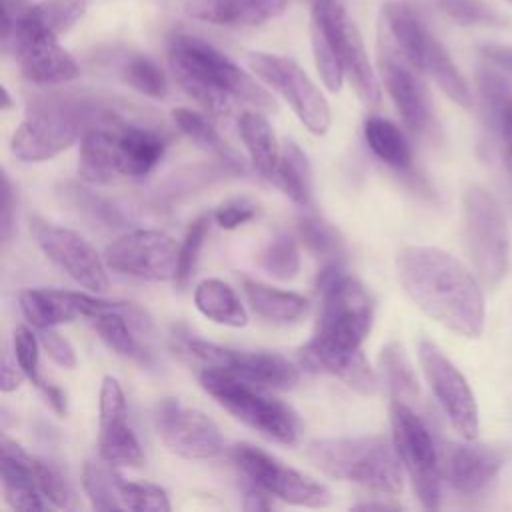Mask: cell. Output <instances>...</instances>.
Here are the masks:
<instances>
[{"instance_id": "7", "label": "cell", "mask_w": 512, "mask_h": 512, "mask_svg": "<svg viewBox=\"0 0 512 512\" xmlns=\"http://www.w3.org/2000/svg\"><path fill=\"white\" fill-rule=\"evenodd\" d=\"M200 386L236 420L268 440L296 446L304 426L296 410L272 396L264 386L246 382L216 368H200Z\"/></svg>"}, {"instance_id": "2", "label": "cell", "mask_w": 512, "mask_h": 512, "mask_svg": "<svg viewBox=\"0 0 512 512\" xmlns=\"http://www.w3.org/2000/svg\"><path fill=\"white\" fill-rule=\"evenodd\" d=\"M396 274L426 316L466 338L482 334L484 294L478 278L456 256L436 246H404L396 256Z\"/></svg>"}, {"instance_id": "26", "label": "cell", "mask_w": 512, "mask_h": 512, "mask_svg": "<svg viewBox=\"0 0 512 512\" xmlns=\"http://www.w3.org/2000/svg\"><path fill=\"white\" fill-rule=\"evenodd\" d=\"M242 288L254 314L270 322H280V324L296 322L302 316H306L310 308L308 298H304L302 294L278 290L274 286H268L256 280L244 278Z\"/></svg>"}, {"instance_id": "50", "label": "cell", "mask_w": 512, "mask_h": 512, "mask_svg": "<svg viewBox=\"0 0 512 512\" xmlns=\"http://www.w3.org/2000/svg\"><path fill=\"white\" fill-rule=\"evenodd\" d=\"M274 496H270L266 490H262L260 486L252 484L248 486V490L244 492V502L242 508L244 510H272L274 508Z\"/></svg>"}, {"instance_id": "16", "label": "cell", "mask_w": 512, "mask_h": 512, "mask_svg": "<svg viewBox=\"0 0 512 512\" xmlns=\"http://www.w3.org/2000/svg\"><path fill=\"white\" fill-rule=\"evenodd\" d=\"M30 234L42 254L68 274L76 284L92 292L108 290L106 262L78 232L56 226L40 216L30 218Z\"/></svg>"}, {"instance_id": "27", "label": "cell", "mask_w": 512, "mask_h": 512, "mask_svg": "<svg viewBox=\"0 0 512 512\" xmlns=\"http://www.w3.org/2000/svg\"><path fill=\"white\" fill-rule=\"evenodd\" d=\"M238 132L248 150L252 168L266 180L272 182L278 160L280 146L276 142L270 122L260 112H242L238 118Z\"/></svg>"}, {"instance_id": "37", "label": "cell", "mask_w": 512, "mask_h": 512, "mask_svg": "<svg viewBox=\"0 0 512 512\" xmlns=\"http://www.w3.org/2000/svg\"><path fill=\"white\" fill-rule=\"evenodd\" d=\"M114 492L120 504V510H136V512H168L170 502L166 492L148 482H132L122 478L118 472L114 476Z\"/></svg>"}, {"instance_id": "1", "label": "cell", "mask_w": 512, "mask_h": 512, "mask_svg": "<svg viewBox=\"0 0 512 512\" xmlns=\"http://www.w3.org/2000/svg\"><path fill=\"white\" fill-rule=\"evenodd\" d=\"M322 304L312 338L298 348V364L312 374H330L362 396L378 390L362 342L374 320V300L368 288L344 274L320 292Z\"/></svg>"}, {"instance_id": "22", "label": "cell", "mask_w": 512, "mask_h": 512, "mask_svg": "<svg viewBox=\"0 0 512 512\" xmlns=\"http://www.w3.org/2000/svg\"><path fill=\"white\" fill-rule=\"evenodd\" d=\"M100 460L112 466L142 468L144 450L128 424V408L122 386L116 378L104 376L100 386Z\"/></svg>"}, {"instance_id": "20", "label": "cell", "mask_w": 512, "mask_h": 512, "mask_svg": "<svg viewBox=\"0 0 512 512\" xmlns=\"http://www.w3.org/2000/svg\"><path fill=\"white\" fill-rule=\"evenodd\" d=\"M508 456L510 448L502 442L464 438L438 444L442 482L460 494L482 490L504 468Z\"/></svg>"}, {"instance_id": "38", "label": "cell", "mask_w": 512, "mask_h": 512, "mask_svg": "<svg viewBox=\"0 0 512 512\" xmlns=\"http://www.w3.org/2000/svg\"><path fill=\"white\" fill-rule=\"evenodd\" d=\"M28 464L42 496L48 500L50 506L64 508V510L76 508L74 490L58 466L42 458H36L32 454H28Z\"/></svg>"}, {"instance_id": "4", "label": "cell", "mask_w": 512, "mask_h": 512, "mask_svg": "<svg viewBox=\"0 0 512 512\" xmlns=\"http://www.w3.org/2000/svg\"><path fill=\"white\" fill-rule=\"evenodd\" d=\"M168 62L176 82L214 118H226L234 100L274 110L276 102L262 84L210 42L192 34L168 40Z\"/></svg>"}, {"instance_id": "15", "label": "cell", "mask_w": 512, "mask_h": 512, "mask_svg": "<svg viewBox=\"0 0 512 512\" xmlns=\"http://www.w3.org/2000/svg\"><path fill=\"white\" fill-rule=\"evenodd\" d=\"M180 244L160 230H130L112 240L104 250L110 270L150 280L168 282L178 276Z\"/></svg>"}, {"instance_id": "48", "label": "cell", "mask_w": 512, "mask_h": 512, "mask_svg": "<svg viewBox=\"0 0 512 512\" xmlns=\"http://www.w3.org/2000/svg\"><path fill=\"white\" fill-rule=\"evenodd\" d=\"M36 388L42 392L44 400L50 404V408H52L60 418H64V416L68 414L66 392H64L60 386H56V384H52V382H48V380L42 378V380L36 384Z\"/></svg>"}, {"instance_id": "41", "label": "cell", "mask_w": 512, "mask_h": 512, "mask_svg": "<svg viewBox=\"0 0 512 512\" xmlns=\"http://www.w3.org/2000/svg\"><path fill=\"white\" fill-rule=\"evenodd\" d=\"M208 228H210V216L208 214H200L196 216L186 232H184V238L180 242V258H178V276H176V284L180 288H184L188 284V280L192 278L194 274V268H196V262H198V254H200V248L204 244V238L208 234Z\"/></svg>"}, {"instance_id": "28", "label": "cell", "mask_w": 512, "mask_h": 512, "mask_svg": "<svg viewBox=\"0 0 512 512\" xmlns=\"http://www.w3.org/2000/svg\"><path fill=\"white\" fill-rule=\"evenodd\" d=\"M272 182L302 210L312 208L314 188H312V168L306 154L296 142H286L280 150V160Z\"/></svg>"}, {"instance_id": "23", "label": "cell", "mask_w": 512, "mask_h": 512, "mask_svg": "<svg viewBox=\"0 0 512 512\" xmlns=\"http://www.w3.org/2000/svg\"><path fill=\"white\" fill-rule=\"evenodd\" d=\"M286 8V0H190L186 14L216 26H260Z\"/></svg>"}, {"instance_id": "46", "label": "cell", "mask_w": 512, "mask_h": 512, "mask_svg": "<svg viewBox=\"0 0 512 512\" xmlns=\"http://www.w3.org/2000/svg\"><path fill=\"white\" fill-rule=\"evenodd\" d=\"M500 130V138H502V158H504V166L508 172V178L512 182V96L504 102V106L500 108L496 122H494Z\"/></svg>"}, {"instance_id": "12", "label": "cell", "mask_w": 512, "mask_h": 512, "mask_svg": "<svg viewBox=\"0 0 512 512\" xmlns=\"http://www.w3.org/2000/svg\"><path fill=\"white\" fill-rule=\"evenodd\" d=\"M2 46L16 60L22 76L36 86H60L80 74L76 60L58 44V36L30 24L22 14L2 34Z\"/></svg>"}, {"instance_id": "6", "label": "cell", "mask_w": 512, "mask_h": 512, "mask_svg": "<svg viewBox=\"0 0 512 512\" xmlns=\"http://www.w3.org/2000/svg\"><path fill=\"white\" fill-rule=\"evenodd\" d=\"M306 458L326 476L354 482L382 494L402 492V462L384 436L320 438L306 446Z\"/></svg>"}, {"instance_id": "29", "label": "cell", "mask_w": 512, "mask_h": 512, "mask_svg": "<svg viewBox=\"0 0 512 512\" xmlns=\"http://www.w3.org/2000/svg\"><path fill=\"white\" fill-rule=\"evenodd\" d=\"M196 308L212 322L240 328L248 324V312L234 288L218 278L202 280L194 290Z\"/></svg>"}, {"instance_id": "31", "label": "cell", "mask_w": 512, "mask_h": 512, "mask_svg": "<svg viewBox=\"0 0 512 512\" xmlns=\"http://www.w3.org/2000/svg\"><path fill=\"white\" fill-rule=\"evenodd\" d=\"M172 120L176 128L188 136L198 148L214 154L218 160H222L230 168H242V158L222 140L218 130L212 126V122L190 108H176L172 110Z\"/></svg>"}, {"instance_id": "18", "label": "cell", "mask_w": 512, "mask_h": 512, "mask_svg": "<svg viewBox=\"0 0 512 512\" xmlns=\"http://www.w3.org/2000/svg\"><path fill=\"white\" fill-rule=\"evenodd\" d=\"M154 430L170 452L188 460H208L224 452V438L214 420L176 398L158 402Z\"/></svg>"}, {"instance_id": "35", "label": "cell", "mask_w": 512, "mask_h": 512, "mask_svg": "<svg viewBox=\"0 0 512 512\" xmlns=\"http://www.w3.org/2000/svg\"><path fill=\"white\" fill-rule=\"evenodd\" d=\"M296 230L298 238L310 252L328 258H340L344 254V236L322 216L314 212L302 214L296 220Z\"/></svg>"}, {"instance_id": "53", "label": "cell", "mask_w": 512, "mask_h": 512, "mask_svg": "<svg viewBox=\"0 0 512 512\" xmlns=\"http://www.w3.org/2000/svg\"><path fill=\"white\" fill-rule=\"evenodd\" d=\"M2 98H4V104H2V110H8L10 108V94H8V90L6 88H2Z\"/></svg>"}, {"instance_id": "52", "label": "cell", "mask_w": 512, "mask_h": 512, "mask_svg": "<svg viewBox=\"0 0 512 512\" xmlns=\"http://www.w3.org/2000/svg\"><path fill=\"white\" fill-rule=\"evenodd\" d=\"M354 508H358V510H390V508H398V506L390 504V502H360Z\"/></svg>"}, {"instance_id": "49", "label": "cell", "mask_w": 512, "mask_h": 512, "mask_svg": "<svg viewBox=\"0 0 512 512\" xmlns=\"http://www.w3.org/2000/svg\"><path fill=\"white\" fill-rule=\"evenodd\" d=\"M482 54L488 62H492L498 70L512 78V46H484Z\"/></svg>"}, {"instance_id": "30", "label": "cell", "mask_w": 512, "mask_h": 512, "mask_svg": "<svg viewBox=\"0 0 512 512\" xmlns=\"http://www.w3.org/2000/svg\"><path fill=\"white\" fill-rule=\"evenodd\" d=\"M364 138L372 154L386 166L408 172L412 168V148L404 132L382 116H368L364 120Z\"/></svg>"}, {"instance_id": "21", "label": "cell", "mask_w": 512, "mask_h": 512, "mask_svg": "<svg viewBox=\"0 0 512 512\" xmlns=\"http://www.w3.org/2000/svg\"><path fill=\"white\" fill-rule=\"evenodd\" d=\"M312 12L318 14L330 28L344 76L352 84L360 102L366 106H376L380 102V84L356 24L350 20L338 0H314Z\"/></svg>"}, {"instance_id": "24", "label": "cell", "mask_w": 512, "mask_h": 512, "mask_svg": "<svg viewBox=\"0 0 512 512\" xmlns=\"http://www.w3.org/2000/svg\"><path fill=\"white\" fill-rule=\"evenodd\" d=\"M2 492L16 510H46L50 506L34 480L28 452L8 436H2Z\"/></svg>"}, {"instance_id": "47", "label": "cell", "mask_w": 512, "mask_h": 512, "mask_svg": "<svg viewBox=\"0 0 512 512\" xmlns=\"http://www.w3.org/2000/svg\"><path fill=\"white\" fill-rule=\"evenodd\" d=\"M14 228V188L8 176H2V240L10 242Z\"/></svg>"}, {"instance_id": "39", "label": "cell", "mask_w": 512, "mask_h": 512, "mask_svg": "<svg viewBox=\"0 0 512 512\" xmlns=\"http://www.w3.org/2000/svg\"><path fill=\"white\" fill-rule=\"evenodd\" d=\"M122 80L150 98H166L168 80L164 70L148 56H132L122 66Z\"/></svg>"}, {"instance_id": "32", "label": "cell", "mask_w": 512, "mask_h": 512, "mask_svg": "<svg viewBox=\"0 0 512 512\" xmlns=\"http://www.w3.org/2000/svg\"><path fill=\"white\" fill-rule=\"evenodd\" d=\"M380 368L386 380V386L392 392L394 400L406 402L412 406L420 398L418 378L410 366V360L404 348L398 342H388L380 352Z\"/></svg>"}, {"instance_id": "8", "label": "cell", "mask_w": 512, "mask_h": 512, "mask_svg": "<svg viewBox=\"0 0 512 512\" xmlns=\"http://www.w3.org/2000/svg\"><path fill=\"white\" fill-rule=\"evenodd\" d=\"M382 32L402 52V56L422 74H428L452 102L464 108L472 106V94L464 76L452 62L446 48L434 38L408 4L386 2L382 6Z\"/></svg>"}, {"instance_id": "11", "label": "cell", "mask_w": 512, "mask_h": 512, "mask_svg": "<svg viewBox=\"0 0 512 512\" xmlns=\"http://www.w3.org/2000/svg\"><path fill=\"white\" fill-rule=\"evenodd\" d=\"M390 424H392V444L404 470L410 476L412 488L420 504L428 510L440 504V458L438 444L434 442L424 420L406 402H390Z\"/></svg>"}, {"instance_id": "9", "label": "cell", "mask_w": 512, "mask_h": 512, "mask_svg": "<svg viewBox=\"0 0 512 512\" xmlns=\"http://www.w3.org/2000/svg\"><path fill=\"white\" fill-rule=\"evenodd\" d=\"M464 240L478 278L486 286H496L508 272L510 236L498 200L480 184H472L462 194Z\"/></svg>"}, {"instance_id": "33", "label": "cell", "mask_w": 512, "mask_h": 512, "mask_svg": "<svg viewBox=\"0 0 512 512\" xmlns=\"http://www.w3.org/2000/svg\"><path fill=\"white\" fill-rule=\"evenodd\" d=\"M88 8V0H40L36 4H28L22 12V18L30 24L60 36L68 32Z\"/></svg>"}, {"instance_id": "54", "label": "cell", "mask_w": 512, "mask_h": 512, "mask_svg": "<svg viewBox=\"0 0 512 512\" xmlns=\"http://www.w3.org/2000/svg\"><path fill=\"white\" fill-rule=\"evenodd\" d=\"M312 2H314V0H312Z\"/></svg>"}, {"instance_id": "5", "label": "cell", "mask_w": 512, "mask_h": 512, "mask_svg": "<svg viewBox=\"0 0 512 512\" xmlns=\"http://www.w3.org/2000/svg\"><path fill=\"white\" fill-rule=\"evenodd\" d=\"M104 100L80 92L36 94L26 118L10 140L12 154L22 162H44L72 146L96 118Z\"/></svg>"}, {"instance_id": "14", "label": "cell", "mask_w": 512, "mask_h": 512, "mask_svg": "<svg viewBox=\"0 0 512 512\" xmlns=\"http://www.w3.org/2000/svg\"><path fill=\"white\" fill-rule=\"evenodd\" d=\"M246 60L250 70L290 104L312 134H326L330 128V106L320 88L294 60L270 52H250Z\"/></svg>"}, {"instance_id": "42", "label": "cell", "mask_w": 512, "mask_h": 512, "mask_svg": "<svg viewBox=\"0 0 512 512\" xmlns=\"http://www.w3.org/2000/svg\"><path fill=\"white\" fill-rule=\"evenodd\" d=\"M440 12L462 26H494L502 24L498 12H494L482 0H434Z\"/></svg>"}, {"instance_id": "44", "label": "cell", "mask_w": 512, "mask_h": 512, "mask_svg": "<svg viewBox=\"0 0 512 512\" xmlns=\"http://www.w3.org/2000/svg\"><path fill=\"white\" fill-rule=\"evenodd\" d=\"M256 212H258V206L252 200L230 198L214 210L212 218L222 230H234V228L250 222L256 216Z\"/></svg>"}, {"instance_id": "43", "label": "cell", "mask_w": 512, "mask_h": 512, "mask_svg": "<svg viewBox=\"0 0 512 512\" xmlns=\"http://www.w3.org/2000/svg\"><path fill=\"white\" fill-rule=\"evenodd\" d=\"M14 360L18 362V366L22 368V372L26 374V378L36 386L42 376H40V338L38 334H34L28 326H18L14 330Z\"/></svg>"}, {"instance_id": "45", "label": "cell", "mask_w": 512, "mask_h": 512, "mask_svg": "<svg viewBox=\"0 0 512 512\" xmlns=\"http://www.w3.org/2000/svg\"><path fill=\"white\" fill-rule=\"evenodd\" d=\"M38 338L44 348V352L62 368H74L76 366V352L72 344L58 334L54 328H38Z\"/></svg>"}, {"instance_id": "13", "label": "cell", "mask_w": 512, "mask_h": 512, "mask_svg": "<svg viewBox=\"0 0 512 512\" xmlns=\"http://www.w3.org/2000/svg\"><path fill=\"white\" fill-rule=\"evenodd\" d=\"M230 458L248 482L260 486L276 500L306 508H322L330 504V490L322 482L286 466L254 444L240 442L232 446Z\"/></svg>"}, {"instance_id": "19", "label": "cell", "mask_w": 512, "mask_h": 512, "mask_svg": "<svg viewBox=\"0 0 512 512\" xmlns=\"http://www.w3.org/2000/svg\"><path fill=\"white\" fill-rule=\"evenodd\" d=\"M378 66L382 82L406 128L414 134L428 132L434 120V110L430 94L420 78L422 72L402 56L382 30L378 42Z\"/></svg>"}, {"instance_id": "25", "label": "cell", "mask_w": 512, "mask_h": 512, "mask_svg": "<svg viewBox=\"0 0 512 512\" xmlns=\"http://www.w3.org/2000/svg\"><path fill=\"white\" fill-rule=\"evenodd\" d=\"M18 304L24 318L38 328H54L80 318V310L70 290L28 288L18 294Z\"/></svg>"}, {"instance_id": "36", "label": "cell", "mask_w": 512, "mask_h": 512, "mask_svg": "<svg viewBox=\"0 0 512 512\" xmlns=\"http://www.w3.org/2000/svg\"><path fill=\"white\" fill-rule=\"evenodd\" d=\"M258 264L266 274L276 280H292L300 270V250L298 242L286 234H276L260 252Z\"/></svg>"}, {"instance_id": "34", "label": "cell", "mask_w": 512, "mask_h": 512, "mask_svg": "<svg viewBox=\"0 0 512 512\" xmlns=\"http://www.w3.org/2000/svg\"><path fill=\"white\" fill-rule=\"evenodd\" d=\"M310 38H312L314 62L324 86L330 92H338L344 80V70L336 52V42L326 22L314 12H312V24H310Z\"/></svg>"}, {"instance_id": "10", "label": "cell", "mask_w": 512, "mask_h": 512, "mask_svg": "<svg viewBox=\"0 0 512 512\" xmlns=\"http://www.w3.org/2000/svg\"><path fill=\"white\" fill-rule=\"evenodd\" d=\"M174 346L178 354L200 368H216L270 390H288L300 378L298 368L276 352L234 350L190 334H174Z\"/></svg>"}, {"instance_id": "51", "label": "cell", "mask_w": 512, "mask_h": 512, "mask_svg": "<svg viewBox=\"0 0 512 512\" xmlns=\"http://www.w3.org/2000/svg\"><path fill=\"white\" fill-rule=\"evenodd\" d=\"M26 378V374L22 372V368L18 366V362L10 360V356H4L2 362V392H12L16 390L22 380Z\"/></svg>"}, {"instance_id": "17", "label": "cell", "mask_w": 512, "mask_h": 512, "mask_svg": "<svg viewBox=\"0 0 512 512\" xmlns=\"http://www.w3.org/2000/svg\"><path fill=\"white\" fill-rule=\"evenodd\" d=\"M418 358L424 378L452 428L464 438H476L480 430L478 404L462 372L430 340L420 342Z\"/></svg>"}, {"instance_id": "3", "label": "cell", "mask_w": 512, "mask_h": 512, "mask_svg": "<svg viewBox=\"0 0 512 512\" xmlns=\"http://www.w3.org/2000/svg\"><path fill=\"white\" fill-rule=\"evenodd\" d=\"M166 140L154 126L124 116V110L104 102L100 114L80 136L78 176L90 184L142 180L162 160Z\"/></svg>"}, {"instance_id": "40", "label": "cell", "mask_w": 512, "mask_h": 512, "mask_svg": "<svg viewBox=\"0 0 512 512\" xmlns=\"http://www.w3.org/2000/svg\"><path fill=\"white\" fill-rule=\"evenodd\" d=\"M116 470L108 462H86L82 470V486L96 510H120L114 492Z\"/></svg>"}]
</instances>
